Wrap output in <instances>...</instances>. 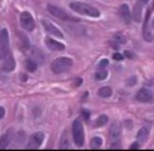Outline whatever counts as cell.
Here are the masks:
<instances>
[{
    "mask_svg": "<svg viewBox=\"0 0 154 151\" xmlns=\"http://www.w3.org/2000/svg\"><path fill=\"white\" fill-rule=\"evenodd\" d=\"M70 9L74 10L75 12H78L80 15H84V16H89V17H98L100 16V11L97 9H95L94 6H90L88 4H84V3H72L70 4Z\"/></svg>",
    "mask_w": 154,
    "mask_h": 151,
    "instance_id": "cell-1",
    "label": "cell"
},
{
    "mask_svg": "<svg viewBox=\"0 0 154 151\" xmlns=\"http://www.w3.org/2000/svg\"><path fill=\"white\" fill-rule=\"evenodd\" d=\"M72 133H73V139L74 143L78 146H83L85 143V135H84V127L83 123L79 119H76L73 122V128H72Z\"/></svg>",
    "mask_w": 154,
    "mask_h": 151,
    "instance_id": "cell-2",
    "label": "cell"
},
{
    "mask_svg": "<svg viewBox=\"0 0 154 151\" xmlns=\"http://www.w3.org/2000/svg\"><path fill=\"white\" fill-rule=\"evenodd\" d=\"M73 64V61L72 58L69 57H60L57 59H55L51 64V70L55 73V74H61L66 70H68Z\"/></svg>",
    "mask_w": 154,
    "mask_h": 151,
    "instance_id": "cell-3",
    "label": "cell"
},
{
    "mask_svg": "<svg viewBox=\"0 0 154 151\" xmlns=\"http://www.w3.org/2000/svg\"><path fill=\"white\" fill-rule=\"evenodd\" d=\"M9 33L8 29H3L0 33V59H4L9 55Z\"/></svg>",
    "mask_w": 154,
    "mask_h": 151,
    "instance_id": "cell-4",
    "label": "cell"
},
{
    "mask_svg": "<svg viewBox=\"0 0 154 151\" xmlns=\"http://www.w3.org/2000/svg\"><path fill=\"white\" fill-rule=\"evenodd\" d=\"M48 10L51 15H54L55 17L62 19V21H78V18H75V17H72L69 16L64 10H62L61 7L58 6H55V5H49L48 6Z\"/></svg>",
    "mask_w": 154,
    "mask_h": 151,
    "instance_id": "cell-5",
    "label": "cell"
},
{
    "mask_svg": "<svg viewBox=\"0 0 154 151\" xmlns=\"http://www.w3.org/2000/svg\"><path fill=\"white\" fill-rule=\"evenodd\" d=\"M20 21H21L22 28L26 29V30H28V31H32L35 28V21L33 18V16L29 12H27V11H24V12L21 13Z\"/></svg>",
    "mask_w": 154,
    "mask_h": 151,
    "instance_id": "cell-6",
    "label": "cell"
},
{
    "mask_svg": "<svg viewBox=\"0 0 154 151\" xmlns=\"http://www.w3.org/2000/svg\"><path fill=\"white\" fill-rule=\"evenodd\" d=\"M44 138H45V135L43 132H36V133L32 134L28 140V149H39L44 141Z\"/></svg>",
    "mask_w": 154,
    "mask_h": 151,
    "instance_id": "cell-7",
    "label": "cell"
},
{
    "mask_svg": "<svg viewBox=\"0 0 154 151\" xmlns=\"http://www.w3.org/2000/svg\"><path fill=\"white\" fill-rule=\"evenodd\" d=\"M136 99L141 103H152L153 102V93L148 88H141L136 93Z\"/></svg>",
    "mask_w": 154,
    "mask_h": 151,
    "instance_id": "cell-8",
    "label": "cell"
},
{
    "mask_svg": "<svg viewBox=\"0 0 154 151\" xmlns=\"http://www.w3.org/2000/svg\"><path fill=\"white\" fill-rule=\"evenodd\" d=\"M43 27H44V29L48 31V33H50V34H52V35H55V36H58V37H63V33L54 24V23H51V22H49V21H46V19H43Z\"/></svg>",
    "mask_w": 154,
    "mask_h": 151,
    "instance_id": "cell-9",
    "label": "cell"
},
{
    "mask_svg": "<svg viewBox=\"0 0 154 151\" xmlns=\"http://www.w3.org/2000/svg\"><path fill=\"white\" fill-rule=\"evenodd\" d=\"M119 16L122 18V21L125 23V24H130L131 23V12H130V9L126 4H122L120 7H119Z\"/></svg>",
    "mask_w": 154,
    "mask_h": 151,
    "instance_id": "cell-10",
    "label": "cell"
},
{
    "mask_svg": "<svg viewBox=\"0 0 154 151\" xmlns=\"http://www.w3.org/2000/svg\"><path fill=\"white\" fill-rule=\"evenodd\" d=\"M146 4L142 1V0H138V1L136 3L135 7H134V12H132V16H134V21L135 22H141L142 19V10H143V6Z\"/></svg>",
    "mask_w": 154,
    "mask_h": 151,
    "instance_id": "cell-11",
    "label": "cell"
},
{
    "mask_svg": "<svg viewBox=\"0 0 154 151\" xmlns=\"http://www.w3.org/2000/svg\"><path fill=\"white\" fill-rule=\"evenodd\" d=\"M45 44L52 51H63L66 49V46L62 43H58V41L51 39V37H46V39H45Z\"/></svg>",
    "mask_w": 154,
    "mask_h": 151,
    "instance_id": "cell-12",
    "label": "cell"
},
{
    "mask_svg": "<svg viewBox=\"0 0 154 151\" xmlns=\"http://www.w3.org/2000/svg\"><path fill=\"white\" fill-rule=\"evenodd\" d=\"M150 12H152V10L149 9L148 12H147V16H146L144 25H143V37H144L146 41H152V40H153V34L150 33V30H149V28H148V19H149Z\"/></svg>",
    "mask_w": 154,
    "mask_h": 151,
    "instance_id": "cell-13",
    "label": "cell"
},
{
    "mask_svg": "<svg viewBox=\"0 0 154 151\" xmlns=\"http://www.w3.org/2000/svg\"><path fill=\"white\" fill-rule=\"evenodd\" d=\"M3 61H4L3 68H4V70H5V71H12V70L15 69L16 63H15V59H14L12 55H10V52H9V55H8Z\"/></svg>",
    "mask_w": 154,
    "mask_h": 151,
    "instance_id": "cell-14",
    "label": "cell"
},
{
    "mask_svg": "<svg viewBox=\"0 0 154 151\" xmlns=\"http://www.w3.org/2000/svg\"><path fill=\"white\" fill-rule=\"evenodd\" d=\"M122 133V128L119 126V123L114 122L112 126H110V129H109V134H110V138L112 139H118L119 135Z\"/></svg>",
    "mask_w": 154,
    "mask_h": 151,
    "instance_id": "cell-15",
    "label": "cell"
},
{
    "mask_svg": "<svg viewBox=\"0 0 154 151\" xmlns=\"http://www.w3.org/2000/svg\"><path fill=\"white\" fill-rule=\"evenodd\" d=\"M11 131H8L2 138H0V149H6L11 141Z\"/></svg>",
    "mask_w": 154,
    "mask_h": 151,
    "instance_id": "cell-16",
    "label": "cell"
},
{
    "mask_svg": "<svg viewBox=\"0 0 154 151\" xmlns=\"http://www.w3.org/2000/svg\"><path fill=\"white\" fill-rule=\"evenodd\" d=\"M148 135H149V131H148V128L142 127V128L138 131V133H137V140L141 141V143H144V141H147Z\"/></svg>",
    "mask_w": 154,
    "mask_h": 151,
    "instance_id": "cell-17",
    "label": "cell"
},
{
    "mask_svg": "<svg viewBox=\"0 0 154 151\" xmlns=\"http://www.w3.org/2000/svg\"><path fill=\"white\" fill-rule=\"evenodd\" d=\"M112 93H113V91H112V88L108 87V86H103V87H101V88L98 90V96L102 97V98H108V97L112 96Z\"/></svg>",
    "mask_w": 154,
    "mask_h": 151,
    "instance_id": "cell-18",
    "label": "cell"
},
{
    "mask_svg": "<svg viewBox=\"0 0 154 151\" xmlns=\"http://www.w3.org/2000/svg\"><path fill=\"white\" fill-rule=\"evenodd\" d=\"M36 68H38V64H36V62H34L33 59H27L26 61V69L28 70V71H35L36 70Z\"/></svg>",
    "mask_w": 154,
    "mask_h": 151,
    "instance_id": "cell-19",
    "label": "cell"
},
{
    "mask_svg": "<svg viewBox=\"0 0 154 151\" xmlns=\"http://www.w3.org/2000/svg\"><path fill=\"white\" fill-rule=\"evenodd\" d=\"M107 76H108V73H107V70H104V69H100V70L95 74V79H96L97 81H102V80H104Z\"/></svg>",
    "mask_w": 154,
    "mask_h": 151,
    "instance_id": "cell-20",
    "label": "cell"
},
{
    "mask_svg": "<svg viewBox=\"0 0 154 151\" xmlns=\"http://www.w3.org/2000/svg\"><path fill=\"white\" fill-rule=\"evenodd\" d=\"M102 143H103V141H102V139H101L100 137H95V138L91 139L90 146H91V149H98V147H101Z\"/></svg>",
    "mask_w": 154,
    "mask_h": 151,
    "instance_id": "cell-21",
    "label": "cell"
},
{
    "mask_svg": "<svg viewBox=\"0 0 154 151\" xmlns=\"http://www.w3.org/2000/svg\"><path fill=\"white\" fill-rule=\"evenodd\" d=\"M107 122H108V116H107V115H101V116H98V119L96 120L95 126H96V127H102V126H104Z\"/></svg>",
    "mask_w": 154,
    "mask_h": 151,
    "instance_id": "cell-22",
    "label": "cell"
},
{
    "mask_svg": "<svg viewBox=\"0 0 154 151\" xmlns=\"http://www.w3.org/2000/svg\"><path fill=\"white\" fill-rule=\"evenodd\" d=\"M61 149H68L69 147V140L67 139V133L63 132L62 134V139H61Z\"/></svg>",
    "mask_w": 154,
    "mask_h": 151,
    "instance_id": "cell-23",
    "label": "cell"
},
{
    "mask_svg": "<svg viewBox=\"0 0 154 151\" xmlns=\"http://www.w3.org/2000/svg\"><path fill=\"white\" fill-rule=\"evenodd\" d=\"M115 41L117 43H119V44H125L126 43V40H125V37L123 36V35H115Z\"/></svg>",
    "mask_w": 154,
    "mask_h": 151,
    "instance_id": "cell-24",
    "label": "cell"
},
{
    "mask_svg": "<svg viewBox=\"0 0 154 151\" xmlns=\"http://www.w3.org/2000/svg\"><path fill=\"white\" fill-rule=\"evenodd\" d=\"M107 65H108V59H102V61L100 62V64H98V68L103 69V68H106Z\"/></svg>",
    "mask_w": 154,
    "mask_h": 151,
    "instance_id": "cell-25",
    "label": "cell"
},
{
    "mask_svg": "<svg viewBox=\"0 0 154 151\" xmlns=\"http://www.w3.org/2000/svg\"><path fill=\"white\" fill-rule=\"evenodd\" d=\"M82 115H83V117H84L86 121L90 119V112H89V111H86V110H83V111H82Z\"/></svg>",
    "mask_w": 154,
    "mask_h": 151,
    "instance_id": "cell-26",
    "label": "cell"
},
{
    "mask_svg": "<svg viewBox=\"0 0 154 151\" xmlns=\"http://www.w3.org/2000/svg\"><path fill=\"white\" fill-rule=\"evenodd\" d=\"M113 58H114L115 61H122V59L124 58V56L120 55V53H114V55H113Z\"/></svg>",
    "mask_w": 154,
    "mask_h": 151,
    "instance_id": "cell-27",
    "label": "cell"
},
{
    "mask_svg": "<svg viewBox=\"0 0 154 151\" xmlns=\"http://www.w3.org/2000/svg\"><path fill=\"white\" fill-rule=\"evenodd\" d=\"M126 84H128V85H135V84H136V78H135V76H132L131 79H129V80H128V82H126Z\"/></svg>",
    "mask_w": 154,
    "mask_h": 151,
    "instance_id": "cell-28",
    "label": "cell"
},
{
    "mask_svg": "<svg viewBox=\"0 0 154 151\" xmlns=\"http://www.w3.org/2000/svg\"><path fill=\"white\" fill-rule=\"evenodd\" d=\"M137 149H140V144H138V143H134V144H131L130 150H137Z\"/></svg>",
    "mask_w": 154,
    "mask_h": 151,
    "instance_id": "cell-29",
    "label": "cell"
},
{
    "mask_svg": "<svg viewBox=\"0 0 154 151\" xmlns=\"http://www.w3.org/2000/svg\"><path fill=\"white\" fill-rule=\"evenodd\" d=\"M5 116V109L3 106H0V120Z\"/></svg>",
    "mask_w": 154,
    "mask_h": 151,
    "instance_id": "cell-30",
    "label": "cell"
},
{
    "mask_svg": "<svg viewBox=\"0 0 154 151\" xmlns=\"http://www.w3.org/2000/svg\"><path fill=\"white\" fill-rule=\"evenodd\" d=\"M110 149H120V144L119 143H113L112 146H110Z\"/></svg>",
    "mask_w": 154,
    "mask_h": 151,
    "instance_id": "cell-31",
    "label": "cell"
},
{
    "mask_svg": "<svg viewBox=\"0 0 154 151\" xmlns=\"http://www.w3.org/2000/svg\"><path fill=\"white\" fill-rule=\"evenodd\" d=\"M125 56L129 57V58H132V57H134V55H132L131 52H129V51H125Z\"/></svg>",
    "mask_w": 154,
    "mask_h": 151,
    "instance_id": "cell-32",
    "label": "cell"
},
{
    "mask_svg": "<svg viewBox=\"0 0 154 151\" xmlns=\"http://www.w3.org/2000/svg\"><path fill=\"white\" fill-rule=\"evenodd\" d=\"M75 84H76V85H80V84H82V79H79V80H76V81H75Z\"/></svg>",
    "mask_w": 154,
    "mask_h": 151,
    "instance_id": "cell-33",
    "label": "cell"
},
{
    "mask_svg": "<svg viewBox=\"0 0 154 151\" xmlns=\"http://www.w3.org/2000/svg\"><path fill=\"white\" fill-rule=\"evenodd\" d=\"M142 1H143L144 4H148V1H149V0H142Z\"/></svg>",
    "mask_w": 154,
    "mask_h": 151,
    "instance_id": "cell-34",
    "label": "cell"
},
{
    "mask_svg": "<svg viewBox=\"0 0 154 151\" xmlns=\"http://www.w3.org/2000/svg\"><path fill=\"white\" fill-rule=\"evenodd\" d=\"M153 27H154V21H153Z\"/></svg>",
    "mask_w": 154,
    "mask_h": 151,
    "instance_id": "cell-35",
    "label": "cell"
},
{
    "mask_svg": "<svg viewBox=\"0 0 154 151\" xmlns=\"http://www.w3.org/2000/svg\"><path fill=\"white\" fill-rule=\"evenodd\" d=\"M153 7H154V1H153Z\"/></svg>",
    "mask_w": 154,
    "mask_h": 151,
    "instance_id": "cell-36",
    "label": "cell"
}]
</instances>
